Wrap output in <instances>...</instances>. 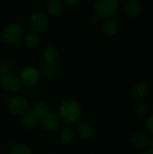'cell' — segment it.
I'll list each match as a JSON object with an SVG mask.
<instances>
[{
    "mask_svg": "<svg viewBox=\"0 0 153 154\" xmlns=\"http://www.w3.org/2000/svg\"><path fill=\"white\" fill-rule=\"evenodd\" d=\"M59 114V117L62 122L65 124H73L80 116V106L75 100H66L61 104Z\"/></svg>",
    "mask_w": 153,
    "mask_h": 154,
    "instance_id": "1",
    "label": "cell"
},
{
    "mask_svg": "<svg viewBox=\"0 0 153 154\" xmlns=\"http://www.w3.org/2000/svg\"><path fill=\"white\" fill-rule=\"evenodd\" d=\"M119 9V0H96L95 10L100 17L115 15Z\"/></svg>",
    "mask_w": 153,
    "mask_h": 154,
    "instance_id": "2",
    "label": "cell"
},
{
    "mask_svg": "<svg viewBox=\"0 0 153 154\" xmlns=\"http://www.w3.org/2000/svg\"><path fill=\"white\" fill-rule=\"evenodd\" d=\"M2 37L8 43L19 42L23 37V29L19 23H12L5 27Z\"/></svg>",
    "mask_w": 153,
    "mask_h": 154,
    "instance_id": "3",
    "label": "cell"
},
{
    "mask_svg": "<svg viewBox=\"0 0 153 154\" xmlns=\"http://www.w3.org/2000/svg\"><path fill=\"white\" fill-rule=\"evenodd\" d=\"M29 25L32 32L39 33L42 32L43 31L46 30L48 26V19L44 14L41 12L36 11L33 12L29 18Z\"/></svg>",
    "mask_w": 153,
    "mask_h": 154,
    "instance_id": "4",
    "label": "cell"
},
{
    "mask_svg": "<svg viewBox=\"0 0 153 154\" xmlns=\"http://www.w3.org/2000/svg\"><path fill=\"white\" fill-rule=\"evenodd\" d=\"M40 80L39 71L32 66L23 68L20 73V81L26 87L35 86Z\"/></svg>",
    "mask_w": 153,
    "mask_h": 154,
    "instance_id": "5",
    "label": "cell"
},
{
    "mask_svg": "<svg viewBox=\"0 0 153 154\" xmlns=\"http://www.w3.org/2000/svg\"><path fill=\"white\" fill-rule=\"evenodd\" d=\"M7 107L9 111L14 115H23L28 111L29 103L24 97L16 96L9 99L7 103Z\"/></svg>",
    "mask_w": 153,
    "mask_h": 154,
    "instance_id": "6",
    "label": "cell"
},
{
    "mask_svg": "<svg viewBox=\"0 0 153 154\" xmlns=\"http://www.w3.org/2000/svg\"><path fill=\"white\" fill-rule=\"evenodd\" d=\"M1 83L3 88L9 92H17L21 88V81L11 73L2 76Z\"/></svg>",
    "mask_w": 153,
    "mask_h": 154,
    "instance_id": "7",
    "label": "cell"
},
{
    "mask_svg": "<svg viewBox=\"0 0 153 154\" xmlns=\"http://www.w3.org/2000/svg\"><path fill=\"white\" fill-rule=\"evenodd\" d=\"M60 117L54 113H49L41 119V126L47 132H55L60 128Z\"/></svg>",
    "mask_w": 153,
    "mask_h": 154,
    "instance_id": "8",
    "label": "cell"
},
{
    "mask_svg": "<svg viewBox=\"0 0 153 154\" xmlns=\"http://www.w3.org/2000/svg\"><path fill=\"white\" fill-rule=\"evenodd\" d=\"M132 144L137 149H147L150 146V138L144 133H136L131 138Z\"/></svg>",
    "mask_w": 153,
    "mask_h": 154,
    "instance_id": "9",
    "label": "cell"
},
{
    "mask_svg": "<svg viewBox=\"0 0 153 154\" xmlns=\"http://www.w3.org/2000/svg\"><path fill=\"white\" fill-rule=\"evenodd\" d=\"M76 133L83 140H89L94 135V129L88 123H80L76 127Z\"/></svg>",
    "mask_w": 153,
    "mask_h": 154,
    "instance_id": "10",
    "label": "cell"
},
{
    "mask_svg": "<svg viewBox=\"0 0 153 154\" xmlns=\"http://www.w3.org/2000/svg\"><path fill=\"white\" fill-rule=\"evenodd\" d=\"M47 12L52 16H60L64 13V4L60 0H50L46 6Z\"/></svg>",
    "mask_w": 153,
    "mask_h": 154,
    "instance_id": "11",
    "label": "cell"
},
{
    "mask_svg": "<svg viewBox=\"0 0 153 154\" xmlns=\"http://www.w3.org/2000/svg\"><path fill=\"white\" fill-rule=\"evenodd\" d=\"M38 122V117L36 116V115L34 114L33 111H27L26 113L23 114V117L21 118V123L22 125L27 129H31L33 128Z\"/></svg>",
    "mask_w": 153,
    "mask_h": 154,
    "instance_id": "12",
    "label": "cell"
},
{
    "mask_svg": "<svg viewBox=\"0 0 153 154\" xmlns=\"http://www.w3.org/2000/svg\"><path fill=\"white\" fill-rule=\"evenodd\" d=\"M148 94V87L145 84H137L136 86L133 87V88L132 89V97L133 99L135 100H142L146 97Z\"/></svg>",
    "mask_w": 153,
    "mask_h": 154,
    "instance_id": "13",
    "label": "cell"
},
{
    "mask_svg": "<svg viewBox=\"0 0 153 154\" xmlns=\"http://www.w3.org/2000/svg\"><path fill=\"white\" fill-rule=\"evenodd\" d=\"M59 70H60L59 66L55 62H51V63L45 62V64H43L41 67V72L43 76H45L47 79H51L56 77L59 73Z\"/></svg>",
    "mask_w": 153,
    "mask_h": 154,
    "instance_id": "14",
    "label": "cell"
},
{
    "mask_svg": "<svg viewBox=\"0 0 153 154\" xmlns=\"http://www.w3.org/2000/svg\"><path fill=\"white\" fill-rule=\"evenodd\" d=\"M102 31L108 36H114L118 32V25L114 20L106 19L102 23Z\"/></svg>",
    "mask_w": 153,
    "mask_h": 154,
    "instance_id": "15",
    "label": "cell"
},
{
    "mask_svg": "<svg viewBox=\"0 0 153 154\" xmlns=\"http://www.w3.org/2000/svg\"><path fill=\"white\" fill-rule=\"evenodd\" d=\"M125 10L127 14L133 17H137L142 13V6L139 3V1L136 0H130L127 2L125 5Z\"/></svg>",
    "mask_w": 153,
    "mask_h": 154,
    "instance_id": "16",
    "label": "cell"
},
{
    "mask_svg": "<svg viewBox=\"0 0 153 154\" xmlns=\"http://www.w3.org/2000/svg\"><path fill=\"white\" fill-rule=\"evenodd\" d=\"M57 56H58L57 50L52 46L45 47L41 51V58L44 60V62H46V63L54 62Z\"/></svg>",
    "mask_w": 153,
    "mask_h": 154,
    "instance_id": "17",
    "label": "cell"
},
{
    "mask_svg": "<svg viewBox=\"0 0 153 154\" xmlns=\"http://www.w3.org/2000/svg\"><path fill=\"white\" fill-rule=\"evenodd\" d=\"M40 37L38 35V33L32 32H29L28 34H26L24 36V44L26 47L30 48V49H33L35 47H37L40 43Z\"/></svg>",
    "mask_w": 153,
    "mask_h": 154,
    "instance_id": "18",
    "label": "cell"
},
{
    "mask_svg": "<svg viewBox=\"0 0 153 154\" xmlns=\"http://www.w3.org/2000/svg\"><path fill=\"white\" fill-rule=\"evenodd\" d=\"M34 114L36 115V116L38 118H43L45 117L49 113V107L46 104L42 103V102H38L35 106H34V109H33Z\"/></svg>",
    "mask_w": 153,
    "mask_h": 154,
    "instance_id": "19",
    "label": "cell"
},
{
    "mask_svg": "<svg viewBox=\"0 0 153 154\" xmlns=\"http://www.w3.org/2000/svg\"><path fill=\"white\" fill-rule=\"evenodd\" d=\"M60 139L65 143H69L74 138V131L70 126H65L60 131Z\"/></svg>",
    "mask_w": 153,
    "mask_h": 154,
    "instance_id": "20",
    "label": "cell"
},
{
    "mask_svg": "<svg viewBox=\"0 0 153 154\" xmlns=\"http://www.w3.org/2000/svg\"><path fill=\"white\" fill-rule=\"evenodd\" d=\"M10 154H32V149L25 144H16L12 147Z\"/></svg>",
    "mask_w": 153,
    "mask_h": 154,
    "instance_id": "21",
    "label": "cell"
},
{
    "mask_svg": "<svg viewBox=\"0 0 153 154\" xmlns=\"http://www.w3.org/2000/svg\"><path fill=\"white\" fill-rule=\"evenodd\" d=\"M12 71V67L10 64L6 62H2L0 63V75L4 76L6 74H10Z\"/></svg>",
    "mask_w": 153,
    "mask_h": 154,
    "instance_id": "22",
    "label": "cell"
},
{
    "mask_svg": "<svg viewBox=\"0 0 153 154\" xmlns=\"http://www.w3.org/2000/svg\"><path fill=\"white\" fill-rule=\"evenodd\" d=\"M146 106L144 104H137L134 106V112L139 116H143L146 114Z\"/></svg>",
    "mask_w": 153,
    "mask_h": 154,
    "instance_id": "23",
    "label": "cell"
},
{
    "mask_svg": "<svg viewBox=\"0 0 153 154\" xmlns=\"http://www.w3.org/2000/svg\"><path fill=\"white\" fill-rule=\"evenodd\" d=\"M145 127L151 134H153V114L149 116L146 118V120H145Z\"/></svg>",
    "mask_w": 153,
    "mask_h": 154,
    "instance_id": "24",
    "label": "cell"
},
{
    "mask_svg": "<svg viewBox=\"0 0 153 154\" xmlns=\"http://www.w3.org/2000/svg\"><path fill=\"white\" fill-rule=\"evenodd\" d=\"M89 23L93 27H96L101 23V17L97 14H94L89 19Z\"/></svg>",
    "mask_w": 153,
    "mask_h": 154,
    "instance_id": "25",
    "label": "cell"
},
{
    "mask_svg": "<svg viewBox=\"0 0 153 154\" xmlns=\"http://www.w3.org/2000/svg\"><path fill=\"white\" fill-rule=\"evenodd\" d=\"M83 0H63L64 4H66L69 6H75L79 5Z\"/></svg>",
    "mask_w": 153,
    "mask_h": 154,
    "instance_id": "26",
    "label": "cell"
},
{
    "mask_svg": "<svg viewBox=\"0 0 153 154\" xmlns=\"http://www.w3.org/2000/svg\"><path fill=\"white\" fill-rule=\"evenodd\" d=\"M142 154H153V150L152 149H148L145 152H143Z\"/></svg>",
    "mask_w": 153,
    "mask_h": 154,
    "instance_id": "27",
    "label": "cell"
},
{
    "mask_svg": "<svg viewBox=\"0 0 153 154\" xmlns=\"http://www.w3.org/2000/svg\"><path fill=\"white\" fill-rule=\"evenodd\" d=\"M150 146H151V149L153 150V136L151 138H150Z\"/></svg>",
    "mask_w": 153,
    "mask_h": 154,
    "instance_id": "28",
    "label": "cell"
},
{
    "mask_svg": "<svg viewBox=\"0 0 153 154\" xmlns=\"http://www.w3.org/2000/svg\"><path fill=\"white\" fill-rule=\"evenodd\" d=\"M122 1H124V2H128V1H130V0H122Z\"/></svg>",
    "mask_w": 153,
    "mask_h": 154,
    "instance_id": "29",
    "label": "cell"
},
{
    "mask_svg": "<svg viewBox=\"0 0 153 154\" xmlns=\"http://www.w3.org/2000/svg\"><path fill=\"white\" fill-rule=\"evenodd\" d=\"M89 1H96V0H89Z\"/></svg>",
    "mask_w": 153,
    "mask_h": 154,
    "instance_id": "30",
    "label": "cell"
},
{
    "mask_svg": "<svg viewBox=\"0 0 153 154\" xmlns=\"http://www.w3.org/2000/svg\"><path fill=\"white\" fill-rule=\"evenodd\" d=\"M1 77H2V76H1V75H0V79H1Z\"/></svg>",
    "mask_w": 153,
    "mask_h": 154,
    "instance_id": "31",
    "label": "cell"
},
{
    "mask_svg": "<svg viewBox=\"0 0 153 154\" xmlns=\"http://www.w3.org/2000/svg\"><path fill=\"white\" fill-rule=\"evenodd\" d=\"M136 1H140V0H136Z\"/></svg>",
    "mask_w": 153,
    "mask_h": 154,
    "instance_id": "32",
    "label": "cell"
},
{
    "mask_svg": "<svg viewBox=\"0 0 153 154\" xmlns=\"http://www.w3.org/2000/svg\"><path fill=\"white\" fill-rule=\"evenodd\" d=\"M0 42H1V39H0Z\"/></svg>",
    "mask_w": 153,
    "mask_h": 154,
    "instance_id": "33",
    "label": "cell"
}]
</instances>
